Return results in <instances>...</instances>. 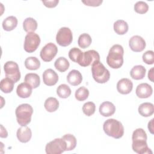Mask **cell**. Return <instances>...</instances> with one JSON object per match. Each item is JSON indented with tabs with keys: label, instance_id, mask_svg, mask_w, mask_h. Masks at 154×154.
I'll list each match as a JSON object with an SVG mask.
<instances>
[{
	"label": "cell",
	"instance_id": "obj_1",
	"mask_svg": "<svg viewBox=\"0 0 154 154\" xmlns=\"http://www.w3.org/2000/svg\"><path fill=\"white\" fill-rule=\"evenodd\" d=\"M147 138L146 132L143 129H136L132 135V150L138 154L152 153L150 149L147 146Z\"/></svg>",
	"mask_w": 154,
	"mask_h": 154
},
{
	"label": "cell",
	"instance_id": "obj_2",
	"mask_svg": "<svg viewBox=\"0 0 154 154\" xmlns=\"http://www.w3.org/2000/svg\"><path fill=\"white\" fill-rule=\"evenodd\" d=\"M124 49L120 45H114L109 49L106 57L108 65L112 69H119L123 64Z\"/></svg>",
	"mask_w": 154,
	"mask_h": 154
},
{
	"label": "cell",
	"instance_id": "obj_3",
	"mask_svg": "<svg viewBox=\"0 0 154 154\" xmlns=\"http://www.w3.org/2000/svg\"><path fill=\"white\" fill-rule=\"evenodd\" d=\"M103 129L108 136L116 139L120 138L124 134V127L122 123L114 119L106 120L103 125Z\"/></svg>",
	"mask_w": 154,
	"mask_h": 154
},
{
	"label": "cell",
	"instance_id": "obj_4",
	"mask_svg": "<svg viewBox=\"0 0 154 154\" xmlns=\"http://www.w3.org/2000/svg\"><path fill=\"white\" fill-rule=\"evenodd\" d=\"M33 113L32 107L28 103H23L19 105L15 111V114L17 123L21 126H25L31 120Z\"/></svg>",
	"mask_w": 154,
	"mask_h": 154
},
{
	"label": "cell",
	"instance_id": "obj_5",
	"mask_svg": "<svg viewBox=\"0 0 154 154\" xmlns=\"http://www.w3.org/2000/svg\"><path fill=\"white\" fill-rule=\"evenodd\" d=\"M91 73L94 81L100 84L106 82L110 78L109 70L100 61H94L91 64Z\"/></svg>",
	"mask_w": 154,
	"mask_h": 154
},
{
	"label": "cell",
	"instance_id": "obj_6",
	"mask_svg": "<svg viewBox=\"0 0 154 154\" xmlns=\"http://www.w3.org/2000/svg\"><path fill=\"white\" fill-rule=\"evenodd\" d=\"M45 151L47 154L62 153L66 151V143L62 138H55L46 144Z\"/></svg>",
	"mask_w": 154,
	"mask_h": 154
},
{
	"label": "cell",
	"instance_id": "obj_7",
	"mask_svg": "<svg viewBox=\"0 0 154 154\" xmlns=\"http://www.w3.org/2000/svg\"><path fill=\"white\" fill-rule=\"evenodd\" d=\"M40 43V38L39 35L33 32H28L25 37L24 41L23 48L24 50L28 53H32L34 52Z\"/></svg>",
	"mask_w": 154,
	"mask_h": 154
},
{
	"label": "cell",
	"instance_id": "obj_8",
	"mask_svg": "<svg viewBox=\"0 0 154 154\" xmlns=\"http://www.w3.org/2000/svg\"><path fill=\"white\" fill-rule=\"evenodd\" d=\"M5 76L13 80L15 83L20 79V72L18 64L14 61H7L4 65Z\"/></svg>",
	"mask_w": 154,
	"mask_h": 154
},
{
	"label": "cell",
	"instance_id": "obj_9",
	"mask_svg": "<svg viewBox=\"0 0 154 154\" xmlns=\"http://www.w3.org/2000/svg\"><path fill=\"white\" fill-rule=\"evenodd\" d=\"M73 40L72 32L69 28L61 27L56 35V42L61 46L66 47L71 44Z\"/></svg>",
	"mask_w": 154,
	"mask_h": 154
},
{
	"label": "cell",
	"instance_id": "obj_10",
	"mask_svg": "<svg viewBox=\"0 0 154 154\" xmlns=\"http://www.w3.org/2000/svg\"><path fill=\"white\" fill-rule=\"evenodd\" d=\"M97 61H100V55L99 53L95 50H89L82 52L77 63L82 67H87Z\"/></svg>",
	"mask_w": 154,
	"mask_h": 154
},
{
	"label": "cell",
	"instance_id": "obj_11",
	"mask_svg": "<svg viewBox=\"0 0 154 154\" xmlns=\"http://www.w3.org/2000/svg\"><path fill=\"white\" fill-rule=\"evenodd\" d=\"M58 52L57 46L53 43H48L43 46L40 51V56L45 62L51 61Z\"/></svg>",
	"mask_w": 154,
	"mask_h": 154
},
{
	"label": "cell",
	"instance_id": "obj_12",
	"mask_svg": "<svg viewBox=\"0 0 154 154\" xmlns=\"http://www.w3.org/2000/svg\"><path fill=\"white\" fill-rule=\"evenodd\" d=\"M130 49L135 52L143 51L146 46L144 39L140 35H134L129 40Z\"/></svg>",
	"mask_w": 154,
	"mask_h": 154
},
{
	"label": "cell",
	"instance_id": "obj_13",
	"mask_svg": "<svg viewBox=\"0 0 154 154\" xmlns=\"http://www.w3.org/2000/svg\"><path fill=\"white\" fill-rule=\"evenodd\" d=\"M42 76L44 84L48 86L55 85L58 81V74L52 69H48L45 70Z\"/></svg>",
	"mask_w": 154,
	"mask_h": 154
},
{
	"label": "cell",
	"instance_id": "obj_14",
	"mask_svg": "<svg viewBox=\"0 0 154 154\" xmlns=\"http://www.w3.org/2000/svg\"><path fill=\"white\" fill-rule=\"evenodd\" d=\"M133 88V83L128 78H122L117 84V90L120 94H128Z\"/></svg>",
	"mask_w": 154,
	"mask_h": 154
},
{
	"label": "cell",
	"instance_id": "obj_15",
	"mask_svg": "<svg viewBox=\"0 0 154 154\" xmlns=\"http://www.w3.org/2000/svg\"><path fill=\"white\" fill-rule=\"evenodd\" d=\"M136 95L142 99L149 97L153 93V89L147 83H141L137 85L135 90Z\"/></svg>",
	"mask_w": 154,
	"mask_h": 154
},
{
	"label": "cell",
	"instance_id": "obj_16",
	"mask_svg": "<svg viewBox=\"0 0 154 154\" xmlns=\"http://www.w3.org/2000/svg\"><path fill=\"white\" fill-rule=\"evenodd\" d=\"M16 136L19 141L23 143L28 142L32 137L31 130L29 128L25 126H22L17 130Z\"/></svg>",
	"mask_w": 154,
	"mask_h": 154
},
{
	"label": "cell",
	"instance_id": "obj_17",
	"mask_svg": "<svg viewBox=\"0 0 154 154\" xmlns=\"http://www.w3.org/2000/svg\"><path fill=\"white\" fill-rule=\"evenodd\" d=\"M99 111L102 116L109 117L114 114L116 111V106L112 102L105 101L100 105Z\"/></svg>",
	"mask_w": 154,
	"mask_h": 154
},
{
	"label": "cell",
	"instance_id": "obj_18",
	"mask_svg": "<svg viewBox=\"0 0 154 154\" xmlns=\"http://www.w3.org/2000/svg\"><path fill=\"white\" fill-rule=\"evenodd\" d=\"M32 88L26 82H22L19 84L16 88V93L18 96L21 98H28L32 94Z\"/></svg>",
	"mask_w": 154,
	"mask_h": 154
},
{
	"label": "cell",
	"instance_id": "obj_19",
	"mask_svg": "<svg viewBox=\"0 0 154 154\" xmlns=\"http://www.w3.org/2000/svg\"><path fill=\"white\" fill-rule=\"evenodd\" d=\"M66 79L70 85L76 86L81 83L82 81V76L79 71L77 70H72L68 73Z\"/></svg>",
	"mask_w": 154,
	"mask_h": 154
},
{
	"label": "cell",
	"instance_id": "obj_20",
	"mask_svg": "<svg viewBox=\"0 0 154 154\" xmlns=\"http://www.w3.org/2000/svg\"><path fill=\"white\" fill-rule=\"evenodd\" d=\"M139 114L143 117H150L154 112L153 104L150 102H144L140 105L138 108Z\"/></svg>",
	"mask_w": 154,
	"mask_h": 154
},
{
	"label": "cell",
	"instance_id": "obj_21",
	"mask_svg": "<svg viewBox=\"0 0 154 154\" xmlns=\"http://www.w3.org/2000/svg\"><path fill=\"white\" fill-rule=\"evenodd\" d=\"M146 69L141 65H137L134 66L130 71L131 78L135 80H140L145 76Z\"/></svg>",
	"mask_w": 154,
	"mask_h": 154
},
{
	"label": "cell",
	"instance_id": "obj_22",
	"mask_svg": "<svg viewBox=\"0 0 154 154\" xmlns=\"http://www.w3.org/2000/svg\"><path fill=\"white\" fill-rule=\"evenodd\" d=\"M17 25V19L15 16H10L6 17L2 22L3 29L7 31L13 30Z\"/></svg>",
	"mask_w": 154,
	"mask_h": 154
},
{
	"label": "cell",
	"instance_id": "obj_23",
	"mask_svg": "<svg viewBox=\"0 0 154 154\" xmlns=\"http://www.w3.org/2000/svg\"><path fill=\"white\" fill-rule=\"evenodd\" d=\"M24 81L29 84L32 88H37L40 84V76L37 73H27L24 78Z\"/></svg>",
	"mask_w": 154,
	"mask_h": 154
},
{
	"label": "cell",
	"instance_id": "obj_24",
	"mask_svg": "<svg viewBox=\"0 0 154 154\" xmlns=\"http://www.w3.org/2000/svg\"><path fill=\"white\" fill-rule=\"evenodd\" d=\"M114 30L119 35L125 34L129 29L128 23L123 20H117L114 23Z\"/></svg>",
	"mask_w": 154,
	"mask_h": 154
},
{
	"label": "cell",
	"instance_id": "obj_25",
	"mask_svg": "<svg viewBox=\"0 0 154 154\" xmlns=\"http://www.w3.org/2000/svg\"><path fill=\"white\" fill-rule=\"evenodd\" d=\"M23 28L24 31L28 33L33 32L37 28V22L32 17H27L23 22Z\"/></svg>",
	"mask_w": 154,
	"mask_h": 154
},
{
	"label": "cell",
	"instance_id": "obj_26",
	"mask_svg": "<svg viewBox=\"0 0 154 154\" xmlns=\"http://www.w3.org/2000/svg\"><path fill=\"white\" fill-rule=\"evenodd\" d=\"M14 83L13 80L6 77L1 81L0 89L4 93H10L13 90Z\"/></svg>",
	"mask_w": 154,
	"mask_h": 154
},
{
	"label": "cell",
	"instance_id": "obj_27",
	"mask_svg": "<svg viewBox=\"0 0 154 154\" xmlns=\"http://www.w3.org/2000/svg\"><path fill=\"white\" fill-rule=\"evenodd\" d=\"M44 106L46 111L49 112H52L57 110L59 107V102L55 98L53 97H50L46 99L45 102Z\"/></svg>",
	"mask_w": 154,
	"mask_h": 154
},
{
	"label": "cell",
	"instance_id": "obj_28",
	"mask_svg": "<svg viewBox=\"0 0 154 154\" xmlns=\"http://www.w3.org/2000/svg\"><path fill=\"white\" fill-rule=\"evenodd\" d=\"M25 66L28 70H35L39 69L40 62L37 57H29L25 60Z\"/></svg>",
	"mask_w": 154,
	"mask_h": 154
},
{
	"label": "cell",
	"instance_id": "obj_29",
	"mask_svg": "<svg viewBox=\"0 0 154 154\" xmlns=\"http://www.w3.org/2000/svg\"><path fill=\"white\" fill-rule=\"evenodd\" d=\"M69 62L66 58L63 57L58 58L54 63V66L55 69L60 72H64L66 71L69 69Z\"/></svg>",
	"mask_w": 154,
	"mask_h": 154
},
{
	"label": "cell",
	"instance_id": "obj_30",
	"mask_svg": "<svg viewBox=\"0 0 154 154\" xmlns=\"http://www.w3.org/2000/svg\"><path fill=\"white\" fill-rule=\"evenodd\" d=\"M62 138L66 143V151L72 150L76 147L77 141L75 137L72 134H65L62 137Z\"/></svg>",
	"mask_w": 154,
	"mask_h": 154
},
{
	"label": "cell",
	"instance_id": "obj_31",
	"mask_svg": "<svg viewBox=\"0 0 154 154\" xmlns=\"http://www.w3.org/2000/svg\"><path fill=\"white\" fill-rule=\"evenodd\" d=\"M92 40L90 35L87 33H83L79 36L78 43L80 48L85 49L88 48L91 43Z\"/></svg>",
	"mask_w": 154,
	"mask_h": 154
},
{
	"label": "cell",
	"instance_id": "obj_32",
	"mask_svg": "<svg viewBox=\"0 0 154 154\" xmlns=\"http://www.w3.org/2000/svg\"><path fill=\"white\" fill-rule=\"evenodd\" d=\"M71 93L70 88L65 84L60 85L57 89V94L60 97L63 99H66L69 97Z\"/></svg>",
	"mask_w": 154,
	"mask_h": 154
},
{
	"label": "cell",
	"instance_id": "obj_33",
	"mask_svg": "<svg viewBox=\"0 0 154 154\" xmlns=\"http://www.w3.org/2000/svg\"><path fill=\"white\" fill-rule=\"evenodd\" d=\"M89 96V91L85 87H81L78 88L75 94V98L78 101H84L86 100Z\"/></svg>",
	"mask_w": 154,
	"mask_h": 154
},
{
	"label": "cell",
	"instance_id": "obj_34",
	"mask_svg": "<svg viewBox=\"0 0 154 154\" xmlns=\"http://www.w3.org/2000/svg\"><path fill=\"white\" fill-rule=\"evenodd\" d=\"M96 110V105L93 102H88L85 103L82 106V111L87 116L93 115Z\"/></svg>",
	"mask_w": 154,
	"mask_h": 154
},
{
	"label": "cell",
	"instance_id": "obj_35",
	"mask_svg": "<svg viewBox=\"0 0 154 154\" xmlns=\"http://www.w3.org/2000/svg\"><path fill=\"white\" fill-rule=\"evenodd\" d=\"M134 8L136 13L139 14H144L149 10V5L146 2L140 1L135 4Z\"/></svg>",
	"mask_w": 154,
	"mask_h": 154
},
{
	"label": "cell",
	"instance_id": "obj_36",
	"mask_svg": "<svg viewBox=\"0 0 154 154\" xmlns=\"http://www.w3.org/2000/svg\"><path fill=\"white\" fill-rule=\"evenodd\" d=\"M82 52L79 48H73L69 52V57L72 61L78 63L82 55Z\"/></svg>",
	"mask_w": 154,
	"mask_h": 154
},
{
	"label": "cell",
	"instance_id": "obj_37",
	"mask_svg": "<svg viewBox=\"0 0 154 154\" xmlns=\"http://www.w3.org/2000/svg\"><path fill=\"white\" fill-rule=\"evenodd\" d=\"M143 61L147 64H153L154 63V52L153 51H147L143 54Z\"/></svg>",
	"mask_w": 154,
	"mask_h": 154
},
{
	"label": "cell",
	"instance_id": "obj_38",
	"mask_svg": "<svg viewBox=\"0 0 154 154\" xmlns=\"http://www.w3.org/2000/svg\"><path fill=\"white\" fill-rule=\"evenodd\" d=\"M102 2H103L102 0H85V1H82V2L84 3L85 5L92 6V7H98L102 3Z\"/></svg>",
	"mask_w": 154,
	"mask_h": 154
},
{
	"label": "cell",
	"instance_id": "obj_39",
	"mask_svg": "<svg viewBox=\"0 0 154 154\" xmlns=\"http://www.w3.org/2000/svg\"><path fill=\"white\" fill-rule=\"evenodd\" d=\"M43 4L48 8L55 7L59 2L58 0H51V1H42Z\"/></svg>",
	"mask_w": 154,
	"mask_h": 154
},
{
	"label": "cell",
	"instance_id": "obj_40",
	"mask_svg": "<svg viewBox=\"0 0 154 154\" xmlns=\"http://www.w3.org/2000/svg\"><path fill=\"white\" fill-rule=\"evenodd\" d=\"M1 135H0L1 137V138H6V137H7L8 133H7V131H6V129L4 128L2 125H1Z\"/></svg>",
	"mask_w": 154,
	"mask_h": 154
},
{
	"label": "cell",
	"instance_id": "obj_41",
	"mask_svg": "<svg viewBox=\"0 0 154 154\" xmlns=\"http://www.w3.org/2000/svg\"><path fill=\"white\" fill-rule=\"evenodd\" d=\"M153 120L154 119H152L149 123H148V129L151 134H153Z\"/></svg>",
	"mask_w": 154,
	"mask_h": 154
},
{
	"label": "cell",
	"instance_id": "obj_42",
	"mask_svg": "<svg viewBox=\"0 0 154 154\" xmlns=\"http://www.w3.org/2000/svg\"><path fill=\"white\" fill-rule=\"evenodd\" d=\"M153 68H151L149 70V72H148V78L149 80H150L152 82H153Z\"/></svg>",
	"mask_w": 154,
	"mask_h": 154
}]
</instances>
